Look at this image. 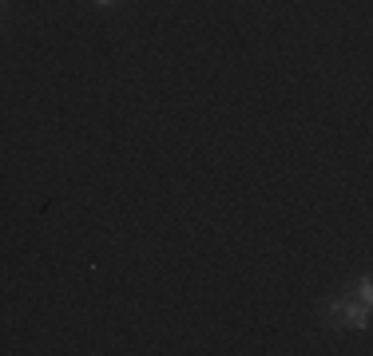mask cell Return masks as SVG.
Here are the masks:
<instances>
[{
  "mask_svg": "<svg viewBox=\"0 0 373 356\" xmlns=\"http://www.w3.org/2000/svg\"><path fill=\"white\" fill-rule=\"evenodd\" d=\"M365 321H369V305H353V301H333L330 305V325L333 328H365Z\"/></svg>",
  "mask_w": 373,
  "mask_h": 356,
  "instance_id": "6da1fadb",
  "label": "cell"
},
{
  "mask_svg": "<svg viewBox=\"0 0 373 356\" xmlns=\"http://www.w3.org/2000/svg\"><path fill=\"white\" fill-rule=\"evenodd\" d=\"M369 297H373V289H369V281H357V301H362V305H369Z\"/></svg>",
  "mask_w": 373,
  "mask_h": 356,
  "instance_id": "7a4b0ae2",
  "label": "cell"
},
{
  "mask_svg": "<svg viewBox=\"0 0 373 356\" xmlns=\"http://www.w3.org/2000/svg\"><path fill=\"white\" fill-rule=\"evenodd\" d=\"M96 4H111V0H96Z\"/></svg>",
  "mask_w": 373,
  "mask_h": 356,
  "instance_id": "3957f363",
  "label": "cell"
}]
</instances>
